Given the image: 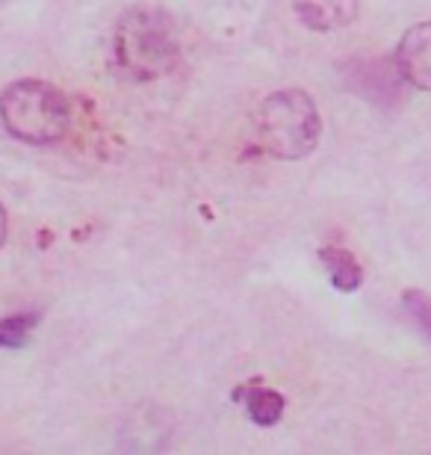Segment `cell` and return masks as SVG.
<instances>
[{
    "mask_svg": "<svg viewBox=\"0 0 431 455\" xmlns=\"http://www.w3.org/2000/svg\"><path fill=\"white\" fill-rule=\"evenodd\" d=\"M116 68L131 80H157L178 60V33L160 9H131L113 36Z\"/></svg>",
    "mask_w": 431,
    "mask_h": 455,
    "instance_id": "cell-1",
    "label": "cell"
},
{
    "mask_svg": "<svg viewBox=\"0 0 431 455\" xmlns=\"http://www.w3.org/2000/svg\"><path fill=\"white\" fill-rule=\"evenodd\" d=\"M0 118L15 140L51 145L68 133L71 107L68 98L44 80H15L0 92Z\"/></svg>",
    "mask_w": 431,
    "mask_h": 455,
    "instance_id": "cell-2",
    "label": "cell"
},
{
    "mask_svg": "<svg viewBox=\"0 0 431 455\" xmlns=\"http://www.w3.org/2000/svg\"><path fill=\"white\" fill-rule=\"evenodd\" d=\"M254 127L266 154L278 160H301L319 145L323 118L307 92L283 89L260 104Z\"/></svg>",
    "mask_w": 431,
    "mask_h": 455,
    "instance_id": "cell-3",
    "label": "cell"
},
{
    "mask_svg": "<svg viewBox=\"0 0 431 455\" xmlns=\"http://www.w3.org/2000/svg\"><path fill=\"white\" fill-rule=\"evenodd\" d=\"M396 66L399 75L408 80L411 86L431 92V21L414 24L402 36L396 48Z\"/></svg>",
    "mask_w": 431,
    "mask_h": 455,
    "instance_id": "cell-4",
    "label": "cell"
},
{
    "mask_svg": "<svg viewBox=\"0 0 431 455\" xmlns=\"http://www.w3.org/2000/svg\"><path fill=\"white\" fill-rule=\"evenodd\" d=\"M299 21L316 33L348 27L357 18V0H292Z\"/></svg>",
    "mask_w": 431,
    "mask_h": 455,
    "instance_id": "cell-5",
    "label": "cell"
},
{
    "mask_svg": "<svg viewBox=\"0 0 431 455\" xmlns=\"http://www.w3.org/2000/svg\"><path fill=\"white\" fill-rule=\"evenodd\" d=\"M234 399H243L245 408H249V417L258 426H275L283 414V396L278 390L258 385V381L234 390Z\"/></svg>",
    "mask_w": 431,
    "mask_h": 455,
    "instance_id": "cell-6",
    "label": "cell"
},
{
    "mask_svg": "<svg viewBox=\"0 0 431 455\" xmlns=\"http://www.w3.org/2000/svg\"><path fill=\"white\" fill-rule=\"evenodd\" d=\"M323 263H325V269H328V278H331V284L337 290H343V293H352V290L361 287L363 269H361V263H357V258H355L352 251L337 249V245H328V249H323Z\"/></svg>",
    "mask_w": 431,
    "mask_h": 455,
    "instance_id": "cell-7",
    "label": "cell"
},
{
    "mask_svg": "<svg viewBox=\"0 0 431 455\" xmlns=\"http://www.w3.org/2000/svg\"><path fill=\"white\" fill-rule=\"evenodd\" d=\"M36 323H39V314H15L0 320V346H9V349L24 346Z\"/></svg>",
    "mask_w": 431,
    "mask_h": 455,
    "instance_id": "cell-8",
    "label": "cell"
},
{
    "mask_svg": "<svg viewBox=\"0 0 431 455\" xmlns=\"http://www.w3.org/2000/svg\"><path fill=\"white\" fill-rule=\"evenodd\" d=\"M402 305L408 307V314L414 316L417 325L428 334V340H431V296H426L423 290H408V293L402 296Z\"/></svg>",
    "mask_w": 431,
    "mask_h": 455,
    "instance_id": "cell-9",
    "label": "cell"
},
{
    "mask_svg": "<svg viewBox=\"0 0 431 455\" xmlns=\"http://www.w3.org/2000/svg\"><path fill=\"white\" fill-rule=\"evenodd\" d=\"M4 240H6V211L0 204V245H4Z\"/></svg>",
    "mask_w": 431,
    "mask_h": 455,
    "instance_id": "cell-10",
    "label": "cell"
}]
</instances>
